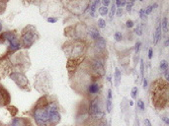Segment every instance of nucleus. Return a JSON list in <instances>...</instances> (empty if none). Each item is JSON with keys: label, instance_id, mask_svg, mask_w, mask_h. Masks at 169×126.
Segmentation results:
<instances>
[{"label": "nucleus", "instance_id": "bb28decb", "mask_svg": "<svg viewBox=\"0 0 169 126\" xmlns=\"http://www.w3.org/2000/svg\"><path fill=\"white\" fill-rule=\"evenodd\" d=\"M137 94H138V88L135 87L133 89V91H132V98H137Z\"/></svg>", "mask_w": 169, "mask_h": 126}, {"label": "nucleus", "instance_id": "de8ad7c7", "mask_svg": "<svg viewBox=\"0 0 169 126\" xmlns=\"http://www.w3.org/2000/svg\"><path fill=\"white\" fill-rule=\"evenodd\" d=\"M130 106H134V102H133V101H130Z\"/></svg>", "mask_w": 169, "mask_h": 126}, {"label": "nucleus", "instance_id": "49530a36", "mask_svg": "<svg viewBox=\"0 0 169 126\" xmlns=\"http://www.w3.org/2000/svg\"><path fill=\"white\" fill-rule=\"evenodd\" d=\"M0 126H10V125H6V124H2V123H0Z\"/></svg>", "mask_w": 169, "mask_h": 126}, {"label": "nucleus", "instance_id": "79ce46f5", "mask_svg": "<svg viewBox=\"0 0 169 126\" xmlns=\"http://www.w3.org/2000/svg\"><path fill=\"white\" fill-rule=\"evenodd\" d=\"M152 57V48H150L148 50V58H151Z\"/></svg>", "mask_w": 169, "mask_h": 126}, {"label": "nucleus", "instance_id": "a19ab883", "mask_svg": "<svg viewBox=\"0 0 169 126\" xmlns=\"http://www.w3.org/2000/svg\"><path fill=\"white\" fill-rule=\"evenodd\" d=\"M162 120L165 122V124H166V125H168V124H169V120H168V118H167V117H163V118H162Z\"/></svg>", "mask_w": 169, "mask_h": 126}, {"label": "nucleus", "instance_id": "b1692460", "mask_svg": "<svg viewBox=\"0 0 169 126\" xmlns=\"http://www.w3.org/2000/svg\"><path fill=\"white\" fill-rule=\"evenodd\" d=\"M98 26H99L101 29H104L105 28V27H106V23H105L104 19H99V20H98Z\"/></svg>", "mask_w": 169, "mask_h": 126}, {"label": "nucleus", "instance_id": "5701e85b", "mask_svg": "<svg viewBox=\"0 0 169 126\" xmlns=\"http://www.w3.org/2000/svg\"><path fill=\"white\" fill-rule=\"evenodd\" d=\"M114 37H115V40H116L117 41H121L122 39H123V36H122L121 33L116 32V33H115V35H114Z\"/></svg>", "mask_w": 169, "mask_h": 126}, {"label": "nucleus", "instance_id": "4be33fe9", "mask_svg": "<svg viewBox=\"0 0 169 126\" xmlns=\"http://www.w3.org/2000/svg\"><path fill=\"white\" fill-rule=\"evenodd\" d=\"M116 4L115 3H113L112 4V7H111V10H110V16H109V17H110V19H112L113 18V16H114V14L116 13Z\"/></svg>", "mask_w": 169, "mask_h": 126}, {"label": "nucleus", "instance_id": "58836bf2", "mask_svg": "<svg viewBox=\"0 0 169 126\" xmlns=\"http://www.w3.org/2000/svg\"><path fill=\"white\" fill-rule=\"evenodd\" d=\"M144 124H145V126H151V123H150V121H149L148 119L144 120Z\"/></svg>", "mask_w": 169, "mask_h": 126}, {"label": "nucleus", "instance_id": "6ab92c4d", "mask_svg": "<svg viewBox=\"0 0 169 126\" xmlns=\"http://www.w3.org/2000/svg\"><path fill=\"white\" fill-rule=\"evenodd\" d=\"M167 18L165 17V18H163V20H162V23L160 24L161 25V29L163 30V32L164 33H167V31H168V29H167Z\"/></svg>", "mask_w": 169, "mask_h": 126}, {"label": "nucleus", "instance_id": "ea45409f", "mask_svg": "<svg viewBox=\"0 0 169 126\" xmlns=\"http://www.w3.org/2000/svg\"><path fill=\"white\" fill-rule=\"evenodd\" d=\"M103 4H104L105 7H107L108 5L110 4V1H109V0H104V1H103Z\"/></svg>", "mask_w": 169, "mask_h": 126}, {"label": "nucleus", "instance_id": "dca6fc26", "mask_svg": "<svg viewBox=\"0 0 169 126\" xmlns=\"http://www.w3.org/2000/svg\"><path fill=\"white\" fill-rule=\"evenodd\" d=\"M99 1H94V2H91L89 4V9H90V15L92 17H94L95 16V11H96V8H97V5H99Z\"/></svg>", "mask_w": 169, "mask_h": 126}, {"label": "nucleus", "instance_id": "cd10ccee", "mask_svg": "<svg viewBox=\"0 0 169 126\" xmlns=\"http://www.w3.org/2000/svg\"><path fill=\"white\" fill-rule=\"evenodd\" d=\"M152 9H153V8H152V5H150V6H148V8H146V9L144 10V14H145V15H149V14L151 13Z\"/></svg>", "mask_w": 169, "mask_h": 126}, {"label": "nucleus", "instance_id": "c85d7f7f", "mask_svg": "<svg viewBox=\"0 0 169 126\" xmlns=\"http://www.w3.org/2000/svg\"><path fill=\"white\" fill-rule=\"evenodd\" d=\"M116 6H119V8H122V6H124V5H126L127 3L126 2H125V1H119V0H118V1H116Z\"/></svg>", "mask_w": 169, "mask_h": 126}, {"label": "nucleus", "instance_id": "423d86ee", "mask_svg": "<svg viewBox=\"0 0 169 126\" xmlns=\"http://www.w3.org/2000/svg\"><path fill=\"white\" fill-rule=\"evenodd\" d=\"M2 36L4 39L9 42L10 52H14L20 48V46H21L20 41L13 32H5L4 34H2Z\"/></svg>", "mask_w": 169, "mask_h": 126}, {"label": "nucleus", "instance_id": "473e14b6", "mask_svg": "<svg viewBox=\"0 0 169 126\" xmlns=\"http://www.w3.org/2000/svg\"><path fill=\"white\" fill-rule=\"evenodd\" d=\"M47 21L48 22V23H56V22L57 21V18H52V17H50V18L47 19Z\"/></svg>", "mask_w": 169, "mask_h": 126}, {"label": "nucleus", "instance_id": "39448f33", "mask_svg": "<svg viewBox=\"0 0 169 126\" xmlns=\"http://www.w3.org/2000/svg\"><path fill=\"white\" fill-rule=\"evenodd\" d=\"M88 111L89 114L94 118L100 119L103 117L104 113L102 111L101 108V103H100V100L99 98H94L89 103V107H88Z\"/></svg>", "mask_w": 169, "mask_h": 126}, {"label": "nucleus", "instance_id": "a211bd4d", "mask_svg": "<svg viewBox=\"0 0 169 126\" xmlns=\"http://www.w3.org/2000/svg\"><path fill=\"white\" fill-rule=\"evenodd\" d=\"M114 78H115L116 86H119L120 81H121V72H120L119 68H116V70H115V76H114Z\"/></svg>", "mask_w": 169, "mask_h": 126}, {"label": "nucleus", "instance_id": "a878e982", "mask_svg": "<svg viewBox=\"0 0 169 126\" xmlns=\"http://www.w3.org/2000/svg\"><path fill=\"white\" fill-rule=\"evenodd\" d=\"M133 5H134V1L130 2V3H127V11L128 12H132V8H133Z\"/></svg>", "mask_w": 169, "mask_h": 126}, {"label": "nucleus", "instance_id": "f704fd0d", "mask_svg": "<svg viewBox=\"0 0 169 126\" xmlns=\"http://www.w3.org/2000/svg\"><path fill=\"white\" fill-rule=\"evenodd\" d=\"M140 70H141V75L144 76V61L143 60L140 61Z\"/></svg>", "mask_w": 169, "mask_h": 126}, {"label": "nucleus", "instance_id": "72a5a7b5", "mask_svg": "<svg viewBox=\"0 0 169 126\" xmlns=\"http://www.w3.org/2000/svg\"><path fill=\"white\" fill-rule=\"evenodd\" d=\"M135 33H137V35H139V36H141V34H143V33H141V29L139 28V27L135 29Z\"/></svg>", "mask_w": 169, "mask_h": 126}, {"label": "nucleus", "instance_id": "0eeeda50", "mask_svg": "<svg viewBox=\"0 0 169 126\" xmlns=\"http://www.w3.org/2000/svg\"><path fill=\"white\" fill-rule=\"evenodd\" d=\"M10 78L12 79L16 84H17L18 87H20L21 89L23 90H27L29 87V82H28V79L27 77L22 74L20 72H12L10 74Z\"/></svg>", "mask_w": 169, "mask_h": 126}, {"label": "nucleus", "instance_id": "ddd939ff", "mask_svg": "<svg viewBox=\"0 0 169 126\" xmlns=\"http://www.w3.org/2000/svg\"><path fill=\"white\" fill-rule=\"evenodd\" d=\"M89 35H90V37L92 40H94L95 41H98V40H100L101 39V35H100V33L98 32V30L96 28H94V27H91V28L89 29Z\"/></svg>", "mask_w": 169, "mask_h": 126}, {"label": "nucleus", "instance_id": "f03ea898", "mask_svg": "<svg viewBox=\"0 0 169 126\" xmlns=\"http://www.w3.org/2000/svg\"><path fill=\"white\" fill-rule=\"evenodd\" d=\"M168 101V84L163 81H157L152 84V103L156 107H163Z\"/></svg>", "mask_w": 169, "mask_h": 126}, {"label": "nucleus", "instance_id": "9b49d317", "mask_svg": "<svg viewBox=\"0 0 169 126\" xmlns=\"http://www.w3.org/2000/svg\"><path fill=\"white\" fill-rule=\"evenodd\" d=\"M9 101H10V97H9L8 92L0 85V106L7 105Z\"/></svg>", "mask_w": 169, "mask_h": 126}, {"label": "nucleus", "instance_id": "f8f14e48", "mask_svg": "<svg viewBox=\"0 0 169 126\" xmlns=\"http://www.w3.org/2000/svg\"><path fill=\"white\" fill-rule=\"evenodd\" d=\"M87 91H88L89 95H96L100 91V85L98 84L97 82H93V83H91L88 86V88H87Z\"/></svg>", "mask_w": 169, "mask_h": 126}, {"label": "nucleus", "instance_id": "7ed1b4c3", "mask_svg": "<svg viewBox=\"0 0 169 126\" xmlns=\"http://www.w3.org/2000/svg\"><path fill=\"white\" fill-rule=\"evenodd\" d=\"M85 50V46L83 45V42L81 41H74L71 45L68 46L66 48V52L68 53L69 60H74V61H78V59L83 56Z\"/></svg>", "mask_w": 169, "mask_h": 126}, {"label": "nucleus", "instance_id": "37998d69", "mask_svg": "<svg viewBox=\"0 0 169 126\" xmlns=\"http://www.w3.org/2000/svg\"><path fill=\"white\" fill-rule=\"evenodd\" d=\"M145 87H148V80L146 79L144 80V88H145Z\"/></svg>", "mask_w": 169, "mask_h": 126}, {"label": "nucleus", "instance_id": "c9c22d12", "mask_svg": "<svg viewBox=\"0 0 169 126\" xmlns=\"http://www.w3.org/2000/svg\"><path fill=\"white\" fill-rule=\"evenodd\" d=\"M164 76H165V80L167 81L168 80V77H169V71H168V69L164 71Z\"/></svg>", "mask_w": 169, "mask_h": 126}, {"label": "nucleus", "instance_id": "c756f323", "mask_svg": "<svg viewBox=\"0 0 169 126\" xmlns=\"http://www.w3.org/2000/svg\"><path fill=\"white\" fill-rule=\"evenodd\" d=\"M141 46V43L139 41H138L137 43H135V52H139V47Z\"/></svg>", "mask_w": 169, "mask_h": 126}, {"label": "nucleus", "instance_id": "1a4fd4ad", "mask_svg": "<svg viewBox=\"0 0 169 126\" xmlns=\"http://www.w3.org/2000/svg\"><path fill=\"white\" fill-rule=\"evenodd\" d=\"M10 52V46L9 42L4 39L3 36H0V57L6 55Z\"/></svg>", "mask_w": 169, "mask_h": 126}, {"label": "nucleus", "instance_id": "a18cd8bd", "mask_svg": "<svg viewBox=\"0 0 169 126\" xmlns=\"http://www.w3.org/2000/svg\"><path fill=\"white\" fill-rule=\"evenodd\" d=\"M2 32V24H1V22H0V33Z\"/></svg>", "mask_w": 169, "mask_h": 126}, {"label": "nucleus", "instance_id": "e433bc0d", "mask_svg": "<svg viewBox=\"0 0 169 126\" xmlns=\"http://www.w3.org/2000/svg\"><path fill=\"white\" fill-rule=\"evenodd\" d=\"M122 14H123V9H122V8H118L117 15H118V16H122Z\"/></svg>", "mask_w": 169, "mask_h": 126}, {"label": "nucleus", "instance_id": "4468645a", "mask_svg": "<svg viewBox=\"0 0 169 126\" xmlns=\"http://www.w3.org/2000/svg\"><path fill=\"white\" fill-rule=\"evenodd\" d=\"M106 109L108 112H111L112 111V91L108 90V97L106 100Z\"/></svg>", "mask_w": 169, "mask_h": 126}, {"label": "nucleus", "instance_id": "9d476101", "mask_svg": "<svg viewBox=\"0 0 169 126\" xmlns=\"http://www.w3.org/2000/svg\"><path fill=\"white\" fill-rule=\"evenodd\" d=\"M11 126H32L29 119L24 117H15L12 120Z\"/></svg>", "mask_w": 169, "mask_h": 126}, {"label": "nucleus", "instance_id": "c03bdc74", "mask_svg": "<svg viewBox=\"0 0 169 126\" xmlns=\"http://www.w3.org/2000/svg\"><path fill=\"white\" fill-rule=\"evenodd\" d=\"M168 43H169V41H168V40H166V41H165V46H166V47L168 46Z\"/></svg>", "mask_w": 169, "mask_h": 126}, {"label": "nucleus", "instance_id": "4c0bfd02", "mask_svg": "<svg viewBox=\"0 0 169 126\" xmlns=\"http://www.w3.org/2000/svg\"><path fill=\"white\" fill-rule=\"evenodd\" d=\"M139 15H140V18H144V9H141L140 11H139Z\"/></svg>", "mask_w": 169, "mask_h": 126}, {"label": "nucleus", "instance_id": "f257e3e1", "mask_svg": "<svg viewBox=\"0 0 169 126\" xmlns=\"http://www.w3.org/2000/svg\"><path fill=\"white\" fill-rule=\"evenodd\" d=\"M53 111H58L57 102L54 101H46V98H42L33 108L32 115L38 126H52L50 117Z\"/></svg>", "mask_w": 169, "mask_h": 126}, {"label": "nucleus", "instance_id": "2eb2a0df", "mask_svg": "<svg viewBox=\"0 0 169 126\" xmlns=\"http://www.w3.org/2000/svg\"><path fill=\"white\" fill-rule=\"evenodd\" d=\"M161 37V25L159 24L157 26V28L155 30V34H154V45H156L158 41L160 40Z\"/></svg>", "mask_w": 169, "mask_h": 126}, {"label": "nucleus", "instance_id": "412c9836", "mask_svg": "<svg viewBox=\"0 0 169 126\" xmlns=\"http://www.w3.org/2000/svg\"><path fill=\"white\" fill-rule=\"evenodd\" d=\"M99 13H100L101 16H105L108 13V8L105 7V6H101L99 8Z\"/></svg>", "mask_w": 169, "mask_h": 126}, {"label": "nucleus", "instance_id": "f3484780", "mask_svg": "<svg viewBox=\"0 0 169 126\" xmlns=\"http://www.w3.org/2000/svg\"><path fill=\"white\" fill-rule=\"evenodd\" d=\"M96 47L99 48V49H104L106 47V41L103 37H101L100 40L96 41Z\"/></svg>", "mask_w": 169, "mask_h": 126}, {"label": "nucleus", "instance_id": "2f4dec72", "mask_svg": "<svg viewBox=\"0 0 169 126\" xmlns=\"http://www.w3.org/2000/svg\"><path fill=\"white\" fill-rule=\"evenodd\" d=\"M126 25H127L128 28H133V27H134V22L132 20H129V21H127Z\"/></svg>", "mask_w": 169, "mask_h": 126}, {"label": "nucleus", "instance_id": "20e7f679", "mask_svg": "<svg viewBox=\"0 0 169 126\" xmlns=\"http://www.w3.org/2000/svg\"><path fill=\"white\" fill-rule=\"evenodd\" d=\"M21 41L23 47L29 48L30 46H32L36 41V30L31 26H29L28 28H25L22 32Z\"/></svg>", "mask_w": 169, "mask_h": 126}, {"label": "nucleus", "instance_id": "393cba45", "mask_svg": "<svg viewBox=\"0 0 169 126\" xmlns=\"http://www.w3.org/2000/svg\"><path fill=\"white\" fill-rule=\"evenodd\" d=\"M138 106L141 109V111H144V102L141 101V100L138 101Z\"/></svg>", "mask_w": 169, "mask_h": 126}, {"label": "nucleus", "instance_id": "aec40b11", "mask_svg": "<svg viewBox=\"0 0 169 126\" xmlns=\"http://www.w3.org/2000/svg\"><path fill=\"white\" fill-rule=\"evenodd\" d=\"M167 67H168L167 62L165 61V60H162V61L160 62V70H161V71H163V72H164L165 70H167Z\"/></svg>", "mask_w": 169, "mask_h": 126}, {"label": "nucleus", "instance_id": "6e6552de", "mask_svg": "<svg viewBox=\"0 0 169 126\" xmlns=\"http://www.w3.org/2000/svg\"><path fill=\"white\" fill-rule=\"evenodd\" d=\"M91 69L93 71V73L97 76H102L104 74V64L98 58L93 59L91 61Z\"/></svg>", "mask_w": 169, "mask_h": 126}, {"label": "nucleus", "instance_id": "7c9ffc66", "mask_svg": "<svg viewBox=\"0 0 169 126\" xmlns=\"http://www.w3.org/2000/svg\"><path fill=\"white\" fill-rule=\"evenodd\" d=\"M5 10V3L3 2H0V14L3 13Z\"/></svg>", "mask_w": 169, "mask_h": 126}]
</instances>
